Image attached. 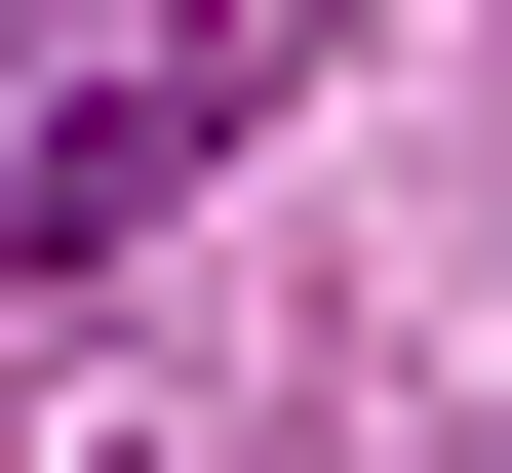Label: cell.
I'll list each match as a JSON object with an SVG mask.
<instances>
[{
  "label": "cell",
  "mask_w": 512,
  "mask_h": 473,
  "mask_svg": "<svg viewBox=\"0 0 512 473\" xmlns=\"http://www.w3.org/2000/svg\"><path fill=\"white\" fill-rule=\"evenodd\" d=\"M197 158H237V0H119V40H79V119L0 158V276H79V237H158Z\"/></svg>",
  "instance_id": "6da1fadb"
}]
</instances>
